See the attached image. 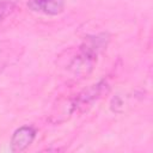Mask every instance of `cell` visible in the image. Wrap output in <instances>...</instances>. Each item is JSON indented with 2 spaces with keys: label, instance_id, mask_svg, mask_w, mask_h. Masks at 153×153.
Masks as SVG:
<instances>
[{
  "label": "cell",
  "instance_id": "obj_4",
  "mask_svg": "<svg viewBox=\"0 0 153 153\" xmlns=\"http://www.w3.org/2000/svg\"><path fill=\"white\" fill-rule=\"evenodd\" d=\"M27 7L33 12L47 16H57L63 11L65 0H29Z\"/></svg>",
  "mask_w": 153,
  "mask_h": 153
},
{
  "label": "cell",
  "instance_id": "obj_2",
  "mask_svg": "<svg viewBox=\"0 0 153 153\" xmlns=\"http://www.w3.org/2000/svg\"><path fill=\"white\" fill-rule=\"evenodd\" d=\"M110 90V85L106 80H100L97 84H93L88 86L87 88H84L81 92H79L73 99L74 105V112L75 111H85L94 102H97L99 98H102L104 94H106Z\"/></svg>",
  "mask_w": 153,
  "mask_h": 153
},
{
  "label": "cell",
  "instance_id": "obj_1",
  "mask_svg": "<svg viewBox=\"0 0 153 153\" xmlns=\"http://www.w3.org/2000/svg\"><path fill=\"white\" fill-rule=\"evenodd\" d=\"M110 41V35L106 32L85 37L79 47L78 53L73 56L68 65V71L75 78H85L92 71L99 54L106 49Z\"/></svg>",
  "mask_w": 153,
  "mask_h": 153
},
{
  "label": "cell",
  "instance_id": "obj_3",
  "mask_svg": "<svg viewBox=\"0 0 153 153\" xmlns=\"http://www.w3.org/2000/svg\"><path fill=\"white\" fill-rule=\"evenodd\" d=\"M35 137V128L31 126H23L13 133L10 142V148L12 152H23L33 142Z\"/></svg>",
  "mask_w": 153,
  "mask_h": 153
},
{
  "label": "cell",
  "instance_id": "obj_6",
  "mask_svg": "<svg viewBox=\"0 0 153 153\" xmlns=\"http://www.w3.org/2000/svg\"><path fill=\"white\" fill-rule=\"evenodd\" d=\"M5 42L0 43V72L8 65L10 60H11V48H10V43L7 45H5Z\"/></svg>",
  "mask_w": 153,
  "mask_h": 153
},
{
  "label": "cell",
  "instance_id": "obj_5",
  "mask_svg": "<svg viewBox=\"0 0 153 153\" xmlns=\"http://www.w3.org/2000/svg\"><path fill=\"white\" fill-rule=\"evenodd\" d=\"M17 2L14 0H1L0 1V26L7 17H10L16 10Z\"/></svg>",
  "mask_w": 153,
  "mask_h": 153
}]
</instances>
